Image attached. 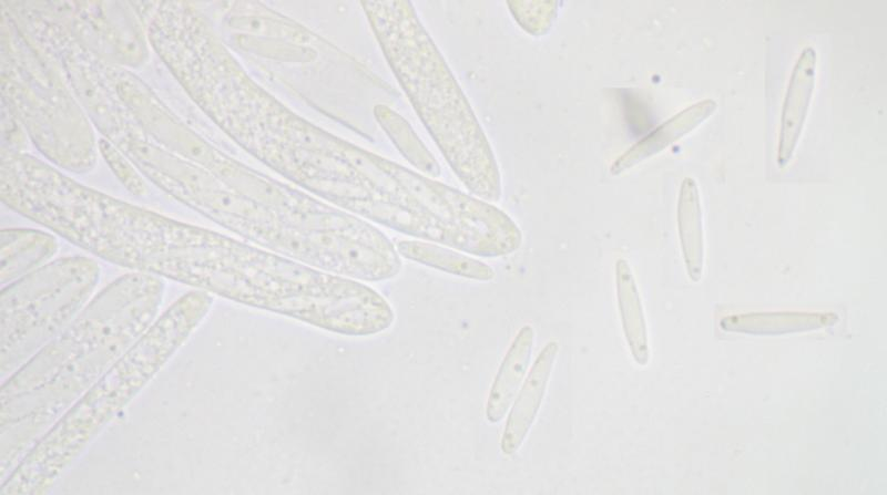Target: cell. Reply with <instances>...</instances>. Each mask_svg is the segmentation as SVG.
I'll return each instance as SVG.
<instances>
[{"instance_id":"cell-1","label":"cell","mask_w":887,"mask_h":495,"mask_svg":"<svg viewBox=\"0 0 887 495\" xmlns=\"http://www.w3.org/2000/svg\"><path fill=\"white\" fill-rule=\"evenodd\" d=\"M213 124L294 185L373 224L462 252L489 227L485 200L317 126L251 74L227 85Z\"/></svg>"},{"instance_id":"cell-2","label":"cell","mask_w":887,"mask_h":495,"mask_svg":"<svg viewBox=\"0 0 887 495\" xmlns=\"http://www.w3.org/2000/svg\"><path fill=\"white\" fill-rule=\"evenodd\" d=\"M164 280L131 271L2 381L1 481L33 444L130 349L159 316Z\"/></svg>"},{"instance_id":"cell-3","label":"cell","mask_w":887,"mask_h":495,"mask_svg":"<svg viewBox=\"0 0 887 495\" xmlns=\"http://www.w3.org/2000/svg\"><path fill=\"white\" fill-rule=\"evenodd\" d=\"M225 44L262 84L355 125L399 94L359 61L261 1L198 2Z\"/></svg>"},{"instance_id":"cell-4","label":"cell","mask_w":887,"mask_h":495,"mask_svg":"<svg viewBox=\"0 0 887 495\" xmlns=\"http://www.w3.org/2000/svg\"><path fill=\"white\" fill-rule=\"evenodd\" d=\"M402 93L450 168L477 197H501L492 147L445 58L410 1H360Z\"/></svg>"},{"instance_id":"cell-5","label":"cell","mask_w":887,"mask_h":495,"mask_svg":"<svg viewBox=\"0 0 887 495\" xmlns=\"http://www.w3.org/2000/svg\"><path fill=\"white\" fill-rule=\"evenodd\" d=\"M212 305L213 295L195 289L173 301L33 444L1 481L0 494H47L188 340Z\"/></svg>"},{"instance_id":"cell-6","label":"cell","mask_w":887,"mask_h":495,"mask_svg":"<svg viewBox=\"0 0 887 495\" xmlns=\"http://www.w3.org/2000/svg\"><path fill=\"white\" fill-rule=\"evenodd\" d=\"M1 102L22 122L45 162L85 174L98 162L99 138L57 59L1 3Z\"/></svg>"},{"instance_id":"cell-7","label":"cell","mask_w":887,"mask_h":495,"mask_svg":"<svg viewBox=\"0 0 887 495\" xmlns=\"http://www.w3.org/2000/svg\"><path fill=\"white\" fill-rule=\"evenodd\" d=\"M101 268L88 256L57 258L1 288L3 381L59 336L92 299Z\"/></svg>"},{"instance_id":"cell-8","label":"cell","mask_w":887,"mask_h":495,"mask_svg":"<svg viewBox=\"0 0 887 495\" xmlns=\"http://www.w3.org/2000/svg\"><path fill=\"white\" fill-rule=\"evenodd\" d=\"M43 7L102 62L135 71L151 59L144 18L128 1H42Z\"/></svg>"},{"instance_id":"cell-9","label":"cell","mask_w":887,"mask_h":495,"mask_svg":"<svg viewBox=\"0 0 887 495\" xmlns=\"http://www.w3.org/2000/svg\"><path fill=\"white\" fill-rule=\"evenodd\" d=\"M558 352V341H548L527 373L508 411L502 431L500 450L504 455H513L529 434L547 393Z\"/></svg>"},{"instance_id":"cell-10","label":"cell","mask_w":887,"mask_h":495,"mask_svg":"<svg viewBox=\"0 0 887 495\" xmlns=\"http://www.w3.org/2000/svg\"><path fill=\"white\" fill-rule=\"evenodd\" d=\"M816 76V51L806 45L796 59L787 83L781 113L776 162L784 167L798 144L809 110Z\"/></svg>"},{"instance_id":"cell-11","label":"cell","mask_w":887,"mask_h":495,"mask_svg":"<svg viewBox=\"0 0 887 495\" xmlns=\"http://www.w3.org/2000/svg\"><path fill=\"white\" fill-rule=\"evenodd\" d=\"M58 249V239L50 231L3 228L0 235L1 288L53 260Z\"/></svg>"},{"instance_id":"cell-12","label":"cell","mask_w":887,"mask_h":495,"mask_svg":"<svg viewBox=\"0 0 887 495\" xmlns=\"http://www.w3.org/2000/svg\"><path fill=\"white\" fill-rule=\"evenodd\" d=\"M716 107V101L706 97L681 110L620 155L612 163L610 173L620 175L662 152L707 120Z\"/></svg>"},{"instance_id":"cell-13","label":"cell","mask_w":887,"mask_h":495,"mask_svg":"<svg viewBox=\"0 0 887 495\" xmlns=\"http://www.w3.org/2000/svg\"><path fill=\"white\" fill-rule=\"evenodd\" d=\"M534 341L531 324L522 326L510 343L490 386L486 419L500 422L508 413L528 373Z\"/></svg>"},{"instance_id":"cell-14","label":"cell","mask_w":887,"mask_h":495,"mask_svg":"<svg viewBox=\"0 0 887 495\" xmlns=\"http://www.w3.org/2000/svg\"><path fill=\"white\" fill-rule=\"evenodd\" d=\"M838 321L834 312L773 311L724 317L720 326L730 332L755 336H778L832 327Z\"/></svg>"},{"instance_id":"cell-15","label":"cell","mask_w":887,"mask_h":495,"mask_svg":"<svg viewBox=\"0 0 887 495\" xmlns=\"http://www.w3.org/2000/svg\"><path fill=\"white\" fill-rule=\"evenodd\" d=\"M614 280L625 341L633 360L640 365H646L650 360L648 327L636 281L628 260H616Z\"/></svg>"},{"instance_id":"cell-16","label":"cell","mask_w":887,"mask_h":495,"mask_svg":"<svg viewBox=\"0 0 887 495\" xmlns=\"http://www.w3.org/2000/svg\"><path fill=\"white\" fill-rule=\"evenodd\" d=\"M400 256L443 272L479 281H490L495 270L486 262L439 244L406 239L396 243Z\"/></svg>"},{"instance_id":"cell-17","label":"cell","mask_w":887,"mask_h":495,"mask_svg":"<svg viewBox=\"0 0 887 495\" xmlns=\"http://www.w3.org/2000/svg\"><path fill=\"white\" fill-rule=\"evenodd\" d=\"M677 231L687 275L699 281L704 266V231L700 193L695 181H682L676 207Z\"/></svg>"},{"instance_id":"cell-18","label":"cell","mask_w":887,"mask_h":495,"mask_svg":"<svg viewBox=\"0 0 887 495\" xmlns=\"http://www.w3.org/2000/svg\"><path fill=\"white\" fill-rule=\"evenodd\" d=\"M374 118L377 125L389 137L399 153L419 173L437 177L440 175V165L417 135L409 122L399 114L389 103H379L374 107Z\"/></svg>"},{"instance_id":"cell-19","label":"cell","mask_w":887,"mask_h":495,"mask_svg":"<svg viewBox=\"0 0 887 495\" xmlns=\"http://www.w3.org/2000/svg\"><path fill=\"white\" fill-rule=\"evenodd\" d=\"M99 154L128 192L137 197L147 194L149 182L115 145L103 137H99Z\"/></svg>"},{"instance_id":"cell-20","label":"cell","mask_w":887,"mask_h":495,"mask_svg":"<svg viewBox=\"0 0 887 495\" xmlns=\"http://www.w3.org/2000/svg\"><path fill=\"white\" fill-rule=\"evenodd\" d=\"M507 4L518 23L536 35L549 30L558 11L554 1H508Z\"/></svg>"},{"instance_id":"cell-21","label":"cell","mask_w":887,"mask_h":495,"mask_svg":"<svg viewBox=\"0 0 887 495\" xmlns=\"http://www.w3.org/2000/svg\"><path fill=\"white\" fill-rule=\"evenodd\" d=\"M30 140L17 114L1 102V151L27 153Z\"/></svg>"}]
</instances>
